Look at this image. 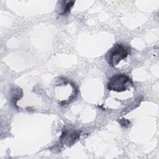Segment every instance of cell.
<instances>
[{
	"mask_svg": "<svg viewBox=\"0 0 159 159\" xmlns=\"http://www.w3.org/2000/svg\"><path fill=\"white\" fill-rule=\"evenodd\" d=\"M130 54V48L124 44H115L106 53V60L111 66H116Z\"/></svg>",
	"mask_w": 159,
	"mask_h": 159,
	"instance_id": "obj_1",
	"label": "cell"
},
{
	"mask_svg": "<svg viewBox=\"0 0 159 159\" xmlns=\"http://www.w3.org/2000/svg\"><path fill=\"white\" fill-rule=\"evenodd\" d=\"M132 84V80L124 74H116L111 76L107 83V89L110 91L122 92L129 88Z\"/></svg>",
	"mask_w": 159,
	"mask_h": 159,
	"instance_id": "obj_2",
	"label": "cell"
},
{
	"mask_svg": "<svg viewBox=\"0 0 159 159\" xmlns=\"http://www.w3.org/2000/svg\"><path fill=\"white\" fill-rule=\"evenodd\" d=\"M80 135V132L73 130L69 132L68 130H64L60 137V139L62 143L70 146L73 145L74 142L79 138Z\"/></svg>",
	"mask_w": 159,
	"mask_h": 159,
	"instance_id": "obj_3",
	"label": "cell"
},
{
	"mask_svg": "<svg viewBox=\"0 0 159 159\" xmlns=\"http://www.w3.org/2000/svg\"><path fill=\"white\" fill-rule=\"evenodd\" d=\"M62 4H61L60 12H59L60 16H64L70 12L71 7L75 4V1H63L61 2Z\"/></svg>",
	"mask_w": 159,
	"mask_h": 159,
	"instance_id": "obj_4",
	"label": "cell"
},
{
	"mask_svg": "<svg viewBox=\"0 0 159 159\" xmlns=\"http://www.w3.org/2000/svg\"><path fill=\"white\" fill-rule=\"evenodd\" d=\"M119 123L120 124V125L122 126V127H127L130 125V122L127 120V119H120L119 120Z\"/></svg>",
	"mask_w": 159,
	"mask_h": 159,
	"instance_id": "obj_5",
	"label": "cell"
}]
</instances>
